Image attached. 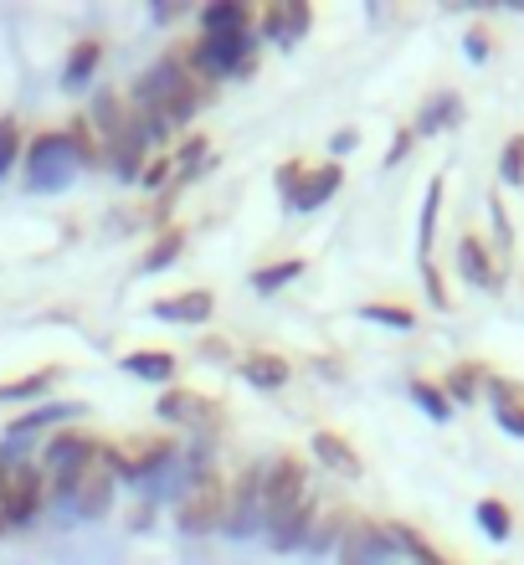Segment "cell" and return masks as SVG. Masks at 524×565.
<instances>
[{"label":"cell","mask_w":524,"mask_h":565,"mask_svg":"<svg viewBox=\"0 0 524 565\" xmlns=\"http://www.w3.org/2000/svg\"><path fill=\"white\" fill-rule=\"evenodd\" d=\"M263 468L268 462H247L237 473V483H226V520L222 530L232 540H247L263 530Z\"/></svg>","instance_id":"cell-6"},{"label":"cell","mask_w":524,"mask_h":565,"mask_svg":"<svg viewBox=\"0 0 524 565\" xmlns=\"http://www.w3.org/2000/svg\"><path fill=\"white\" fill-rule=\"evenodd\" d=\"M114 493H119V478H114V468L104 462V452L88 462V473L73 483V493H67V509H73L77 520H104L108 509H114Z\"/></svg>","instance_id":"cell-8"},{"label":"cell","mask_w":524,"mask_h":565,"mask_svg":"<svg viewBox=\"0 0 524 565\" xmlns=\"http://www.w3.org/2000/svg\"><path fill=\"white\" fill-rule=\"evenodd\" d=\"M0 535H6V514H0Z\"/></svg>","instance_id":"cell-45"},{"label":"cell","mask_w":524,"mask_h":565,"mask_svg":"<svg viewBox=\"0 0 524 565\" xmlns=\"http://www.w3.org/2000/svg\"><path fill=\"white\" fill-rule=\"evenodd\" d=\"M104 452V443L93 437V431H77V427H62L52 443L36 452V468L46 478V504H62L67 509V493L83 473H88V462Z\"/></svg>","instance_id":"cell-4"},{"label":"cell","mask_w":524,"mask_h":565,"mask_svg":"<svg viewBox=\"0 0 524 565\" xmlns=\"http://www.w3.org/2000/svg\"><path fill=\"white\" fill-rule=\"evenodd\" d=\"M355 145H360V135H355V129H340V135L330 139V149H334V154H350V149H355Z\"/></svg>","instance_id":"cell-41"},{"label":"cell","mask_w":524,"mask_h":565,"mask_svg":"<svg viewBox=\"0 0 524 565\" xmlns=\"http://www.w3.org/2000/svg\"><path fill=\"white\" fill-rule=\"evenodd\" d=\"M253 6H242V0H216V6H206L201 11V36H237V31H253Z\"/></svg>","instance_id":"cell-19"},{"label":"cell","mask_w":524,"mask_h":565,"mask_svg":"<svg viewBox=\"0 0 524 565\" xmlns=\"http://www.w3.org/2000/svg\"><path fill=\"white\" fill-rule=\"evenodd\" d=\"M309 447H314L319 468H330L334 478H360V473H365V458H360L340 431H314V443H309Z\"/></svg>","instance_id":"cell-17"},{"label":"cell","mask_w":524,"mask_h":565,"mask_svg":"<svg viewBox=\"0 0 524 565\" xmlns=\"http://www.w3.org/2000/svg\"><path fill=\"white\" fill-rule=\"evenodd\" d=\"M180 11H185V6H180V0H160V6H154V21H175Z\"/></svg>","instance_id":"cell-42"},{"label":"cell","mask_w":524,"mask_h":565,"mask_svg":"<svg viewBox=\"0 0 524 565\" xmlns=\"http://www.w3.org/2000/svg\"><path fill=\"white\" fill-rule=\"evenodd\" d=\"M154 417L175 422V427H216V417H222V402H211L206 391L170 386L165 396L154 402Z\"/></svg>","instance_id":"cell-10"},{"label":"cell","mask_w":524,"mask_h":565,"mask_svg":"<svg viewBox=\"0 0 524 565\" xmlns=\"http://www.w3.org/2000/svg\"><path fill=\"white\" fill-rule=\"evenodd\" d=\"M473 514H479V530L494 540V545H504V540L514 535V509L504 504V499H479Z\"/></svg>","instance_id":"cell-27"},{"label":"cell","mask_w":524,"mask_h":565,"mask_svg":"<svg viewBox=\"0 0 524 565\" xmlns=\"http://www.w3.org/2000/svg\"><path fill=\"white\" fill-rule=\"evenodd\" d=\"M411 145H417L411 124H406V129H396V135H391V149H386V170H396V164H402L406 154H411Z\"/></svg>","instance_id":"cell-39"},{"label":"cell","mask_w":524,"mask_h":565,"mask_svg":"<svg viewBox=\"0 0 524 565\" xmlns=\"http://www.w3.org/2000/svg\"><path fill=\"white\" fill-rule=\"evenodd\" d=\"M463 124V98L452 88H437L427 104L417 108V124H411V135H448V129H458Z\"/></svg>","instance_id":"cell-16"},{"label":"cell","mask_w":524,"mask_h":565,"mask_svg":"<svg viewBox=\"0 0 524 565\" xmlns=\"http://www.w3.org/2000/svg\"><path fill=\"white\" fill-rule=\"evenodd\" d=\"M206 154H211V145L201 135L195 139H185V145H180V154H175V191L180 185H185V180H195L201 175V164H206Z\"/></svg>","instance_id":"cell-32"},{"label":"cell","mask_w":524,"mask_h":565,"mask_svg":"<svg viewBox=\"0 0 524 565\" xmlns=\"http://www.w3.org/2000/svg\"><path fill=\"white\" fill-rule=\"evenodd\" d=\"M21 149H26V139H21V124H15V119H0V180L15 170Z\"/></svg>","instance_id":"cell-35"},{"label":"cell","mask_w":524,"mask_h":565,"mask_svg":"<svg viewBox=\"0 0 524 565\" xmlns=\"http://www.w3.org/2000/svg\"><path fill=\"white\" fill-rule=\"evenodd\" d=\"M257 36L272 46H299L303 36H309V26H314V6L309 0H272V6H263L257 11Z\"/></svg>","instance_id":"cell-7"},{"label":"cell","mask_w":524,"mask_h":565,"mask_svg":"<svg viewBox=\"0 0 524 565\" xmlns=\"http://www.w3.org/2000/svg\"><path fill=\"white\" fill-rule=\"evenodd\" d=\"M180 247H185V232H180V226H165V232L150 242V253L139 257V273H165L180 257Z\"/></svg>","instance_id":"cell-28"},{"label":"cell","mask_w":524,"mask_h":565,"mask_svg":"<svg viewBox=\"0 0 524 565\" xmlns=\"http://www.w3.org/2000/svg\"><path fill=\"white\" fill-rule=\"evenodd\" d=\"M483 396H489V406H494V422L510 437H524V381H510V375H494L489 371V381H483Z\"/></svg>","instance_id":"cell-13"},{"label":"cell","mask_w":524,"mask_h":565,"mask_svg":"<svg viewBox=\"0 0 524 565\" xmlns=\"http://www.w3.org/2000/svg\"><path fill=\"white\" fill-rule=\"evenodd\" d=\"M340 185H345V164L340 160H324V164H314V170H303L299 191H293V201H288V216H309V211H319L324 201L340 195Z\"/></svg>","instance_id":"cell-11"},{"label":"cell","mask_w":524,"mask_h":565,"mask_svg":"<svg viewBox=\"0 0 524 565\" xmlns=\"http://www.w3.org/2000/svg\"><path fill=\"white\" fill-rule=\"evenodd\" d=\"M222 520H226V478L216 468H206V473L191 478V489L180 493L175 524L180 535H211V530H222Z\"/></svg>","instance_id":"cell-5"},{"label":"cell","mask_w":524,"mask_h":565,"mask_svg":"<svg viewBox=\"0 0 524 565\" xmlns=\"http://www.w3.org/2000/svg\"><path fill=\"white\" fill-rule=\"evenodd\" d=\"M237 375L253 391H284L288 381H293V365H288V355H278V350H247V355L237 360Z\"/></svg>","instance_id":"cell-15"},{"label":"cell","mask_w":524,"mask_h":565,"mask_svg":"<svg viewBox=\"0 0 524 565\" xmlns=\"http://www.w3.org/2000/svg\"><path fill=\"white\" fill-rule=\"evenodd\" d=\"M299 278H303V257H284V263H268V268L253 273V294H278V288Z\"/></svg>","instance_id":"cell-29"},{"label":"cell","mask_w":524,"mask_h":565,"mask_svg":"<svg viewBox=\"0 0 524 565\" xmlns=\"http://www.w3.org/2000/svg\"><path fill=\"white\" fill-rule=\"evenodd\" d=\"M139 185H145V191H170V185H175V160H170V154L150 160L145 164V175H139Z\"/></svg>","instance_id":"cell-36"},{"label":"cell","mask_w":524,"mask_h":565,"mask_svg":"<svg viewBox=\"0 0 524 565\" xmlns=\"http://www.w3.org/2000/svg\"><path fill=\"white\" fill-rule=\"evenodd\" d=\"M319 514V493L309 483L299 452H278L263 468V530L272 535V551H303L309 524Z\"/></svg>","instance_id":"cell-1"},{"label":"cell","mask_w":524,"mask_h":565,"mask_svg":"<svg viewBox=\"0 0 524 565\" xmlns=\"http://www.w3.org/2000/svg\"><path fill=\"white\" fill-rule=\"evenodd\" d=\"M201 88H206V83H195V73L185 67V57H180V46H175V52H165L154 67H145V77H139L135 93H129V108H150L170 129H180V124L195 119V108L206 104Z\"/></svg>","instance_id":"cell-3"},{"label":"cell","mask_w":524,"mask_h":565,"mask_svg":"<svg viewBox=\"0 0 524 565\" xmlns=\"http://www.w3.org/2000/svg\"><path fill=\"white\" fill-rule=\"evenodd\" d=\"M386 540H391V551L402 555L406 565H448L432 545H427V540L417 535V530H411V524H402V520H386Z\"/></svg>","instance_id":"cell-22"},{"label":"cell","mask_w":524,"mask_h":565,"mask_svg":"<svg viewBox=\"0 0 524 565\" xmlns=\"http://www.w3.org/2000/svg\"><path fill=\"white\" fill-rule=\"evenodd\" d=\"M93 160H98V139H93L88 119H77V124H67V129L31 135V145L21 149V180H26L31 195H57V191H67Z\"/></svg>","instance_id":"cell-2"},{"label":"cell","mask_w":524,"mask_h":565,"mask_svg":"<svg viewBox=\"0 0 524 565\" xmlns=\"http://www.w3.org/2000/svg\"><path fill=\"white\" fill-rule=\"evenodd\" d=\"M206 355H211V360H226V355H232V350H226L222 340H206Z\"/></svg>","instance_id":"cell-44"},{"label":"cell","mask_w":524,"mask_h":565,"mask_svg":"<svg viewBox=\"0 0 524 565\" xmlns=\"http://www.w3.org/2000/svg\"><path fill=\"white\" fill-rule=\"evenodd\" d=\"M350 520H355V514H345L340 504L319 509L314 524H309V540H303V551H314V555H319V551H340V540H345Z\"/></svg>","instance_id":"cell-20"},{"label":"cell","mask_w":524,"mask_h":565,"mask_svg":"<svg viewBox=\"0 0 524 565\" xmlns=\"http://www.w3.org/2000/svg\"><path fill=\"white\" fill-rule=\"evenodd\" d=\"M421 282H427V303L448 313L452 298H448V288H442V278H437V263H421Z\"/></svg>","instance_id":"cell-38"},{"label":"cell","mask_w":524,"mask_h":565,"mask_svg":"<svg viewBox=\"0 0 524 565\" xmlns=\"http://www.w3.org/2000/svg\"><path fill=\"white\" fill-rule=\"evenodd\" d=\"M98 62H104V42H77L73 57H67V67H62V88L67 93H83L93 83V73H98Z\"/></svg>","instance_id":"cell-25"},{"label":"cell","mask_w":524,"mask_h":565,"mask_svg":"<svg viewBox=\"0 0 524 565\" xmlns=\"http://www.w3.org/2000/svg\"><path fill=\"white\" fill-rule=\"evenodd\" d=\"M406 396L427 412L432 422H452V402H448V391L432 386V381H406Z\"/></svg>","instance_id":"cell-30"},{"label":"cell","mask_w":524,"mask_h":565,"mask_svg":"<svg viewBox=\"0 0 524 565\" xmlns=\"http://www.w3.org/2000/svg\"><path fill=\"white\" fill-rule=\"evenodd\" d=\"M458 273H463L473 288H483V294H499V288H504V263H499L494 247H483L479 237L458 242Z\"/></svg>","instance_id":"cell-12"},{"label":"cell","mask_w":524,"mask_h":565,"mask_svg":"<svg viewBox=\"0 0 524 565\" xmlns=\"http://www.w3.org/2000/svg\"><path fill=\"white\" fill-rule=\"evenodd\" d=\"M303 170H309V164H303V160H284V164H278V175H272V180H278V195H284V206H288V201H293V191H299Z\"/></svg>","instance_id":"cell-37"},{"label":"cell","mask_w":524,"mask_h":565,"mask_svg":"<svg viewBox=\"0 0 524 565\" xmlns=\"http://www.w3.org/2000/svg\"><path fill=\"white\" fill-rule=\"evenodd\" d=\"M150 520H154V504H145V499H139V504H135V520H129V524H135V530H145Z\"/></svg>","instance_id":"cell-43"},{"label":"cell","mask_w":524,"mask_h":565,"mask_svg":"<svg viewBox=\"0 0 524 565\" xmlns=\"http://www.w3.org/2000/svg\"><path fill=\"white\" fill-rule=\"evenodd\" d=\"M340 565H406V561L391 551L381 520H350L345 540H340Z\"/></svg>","instance_id":"cell-9"},{"label":"cell","mask_w":524,"mask_h":565,"mask_svg":"<svg viewBox=\"0 0 524 565\" xmlns=\"http://www.w3.org/2000/svg\"><path fill=\"white\" fill-rule=\"evenodd\" d=\"M154 319H165V324H206L211 313H216V294L211 288H185V294H170L160 303H150Z\"/></svg>","instance_id":"cell-14"},{"label":"cell","mask_w":524,"mask_h":565,"mask_svg":"<svg viewBox=\"0 0 524 565\" xmlns=\"http://www.w3.org/2000/svg\"><path fill=\"white\" fill-rule=\"evenodd\" d=\"M442 195H448V185H442V175L427 180V195H421V216H417V253L421 263H432V237H437V216H442Z\"/></svg>","instance_id":"cell-24"},{"label":"cell","mask_w":524,"mask_h":565,"mask_svg":"<svg viewBox=\"0 0 524 565\" xmlns=\"http://www.w3.org/2000/svg\"><path fill=\"white\" fill-rule=\"evenodd\" d=\"M499 185H524V135H510L499 149Z\"/></svg>","instance_id":"cell-33"},{"label":"cell","mask_w":524,"mask_h":565,"mask_svg":"<svg viewBox=\"0 0 524 565\" xmlns=\"http://www.w3.org/2000/svg\"><path fill=\"white\" fill-rule=\"evenodd\" d=\"M483 381H489V365L463 360V365H452V371L442 375V391H448L452 406H473V402H483Z\"/></svg>","instance_id":"cell-21"},{"label":"cell","mask_w":524,"mask_h":565,"mask_svg":"<svg viewBox=\"0 0 524 565\" xmlns=\"http://www.w3.org/2000/svg\"><path fill=\"white\" fill-rule=\"evenodd\" d=\"M360 319L365 324H386V329H417V313L406 303H360Z\"/></svg>","instance_id":"cell-31"},{"label":"cell","mask_w":524,"mask_h":565,"mask_svg":"<svg viewBox=\"0 0 524 565\" xmlns=\"http://www.w3.org/2000/svg\"><path fill=\"white\" fill-rule=\"evenodd\" d=\"M489 222H494V257H499V263H510L514 226H510V211H504V201H499V195H489Z\"/></svg>","instance_id":"cell-34"},{"label":"cell","mask_w":524,"mask_h":565,"mask_svg":"<svg viewBox=\"0 0 524 565\" xmlns=\"http://www.w3.org/2000/svg\"><path fill=\"white\" fill-rule=\"evenodd\" d=\"M119 365H124V375H135V381H170V375H175V355H170V350H129Z\"/></svg>","instance_id":"cell-26"},{"label":"cell","mask_w":524,"mask_h":565,"mask_svg":"<svg viewBox=\"0 0 524 565\" xmlns=\"http://www.w3.org/2000/svg\"><path fill=\"white\" fill-rule=\"evenodd\" d=\"M463 52H468V62H489V31L483 26H473L463 36Z\"/></svg>","instance_id":"cell-40"},{"label":"cell","mask_w":524,"mask_h":565,"mask_svg":"<svg viewBox=\"0 0 524 565\" xmlns=\"http://www.w3.org/2000/svg\"><path fill=\"white\" fill-rule=\"evenodd\" d=\"M88 412L83 402H42V406H31L26 417H15L11 427H6V437H36V431L46 427H62V422H77Z\"/></svg>","instance_id":"cell-18"},{"label":"cell","mask_w":524,"mask_h":565,"mask_svg":"<svg viewBox=\"0 0 524 565\" xmlns=\"http://www.w3.org/2000/svg\"><path fill=\"white\" fill-rule=\"evenodd\" d=\"M62 381V365H42V371L31 375H15V381H0V406L11 402H36V396H46V391Z\"/></svg>","instance_id":"cell-23"}]
</instances>
